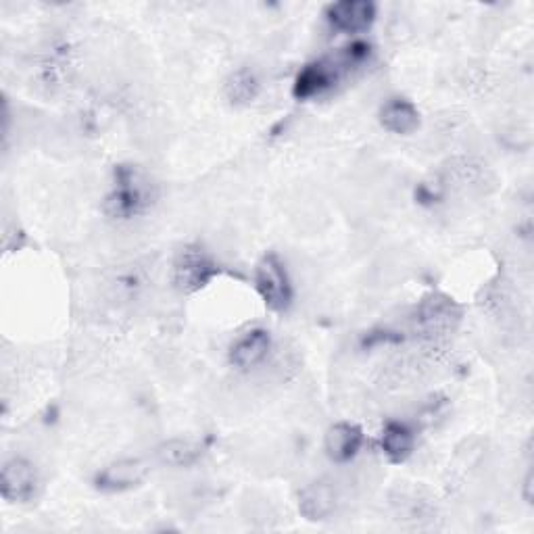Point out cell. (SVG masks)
<instances>
[{
  "instance_id": "1",
  "label": "cell",
  "mask_w": 534,
  "mask_h": 534,
  "mask_svg": "<svg viewBox=\"0 0 534 534\" xmlns=\"http://www.w3.org/2000/svg\"><path fill=\"white\" fill-rule=\"evenodd\" d=\"M255 286L265 307L274 313H284L293 305V284L280 257L265 255L255 270Z\"/></svg>"
},
{
  "instance_id": "2",
  "label": "cell",
  "mask_w": 534,
  "mask_h": 534,
  "mask_svg": "<svg viewBox=\"0 0 534 534\" xmlns=\"http://www.w3.org/2000/svg\"><path fill=\"white\" fill-rule=\"evenodd\" d=\"M217 274H220V265L199 245L184 247L176 257L174 284L184 295L205 288Z\"/></svg>"
},
{
  "instance_id": "3",
  "label": "cell",
  "mask_w": 534,
  "mask_h": 534,
  "mask_svg": "<svg viewBox=\"0 0 534 534\" xmlns=\"http://www.w3.org/2000/svg\"><path fill=\"white\" fill-rule=\"evenodd\" d=\"M151 203V190L132 167H119L115 172V186L107 207L115 217H134L142 213Z\"/></svg>"
},
{
  "instance_id": "4",
  "label": "cell",
  "mask_w": 534,
  "mask_h": 534,
  "mask_svg": "<svg viewBox=\"0 0 534 534\" xmlns=\"http://www.w3.org/2000/svg\"><path fill=\"white\" fill-rule=\"evenodd\" d=\"M3 499L9 503H28L38 491V472L36 466L26 457H11L3 466Z\"/></svg>"
},
{
  "instance_id": "5",
  "label": "cell",
  "mask_w": 534,
  "mask_h": 534,
  "mask_svg": "<svg viewBox=\"0 0 534 534\" xmlns=\"http://www.w3.org/2000/svg\"><path fill=\"white\" fill-rule=\"evenodd\" d=\"M326 17L330 26L345 34H361L376 21V5L372 0H341L328 7Z\"/></svg>"
},
{
  "instance_id": "6",
  "label": "cell",
  "mask_w": 534,
  "mask_h": 534,
  "mask_svg": "<svg viewBox=\"0 0 534 534\" xmlns=\"http://www.w3.org/2000/svg\"><path fill=\"white\" fill-rule=\"evenodd\" d=\"M147 476L149 466L142 459H119L96 474L94 484L105 493H124L138 487Z\"/></svg>"
},
{
  "instance_id": "7",
  "label": "cell",
  "mask_w": 534,
  "mask_h": 534,
  "mask_svg": "<svg viewBox=\"0 0 534 534\" xmlns=\"http://www.w3.org/2000/svg\"><path fill=\"white\" fill-rule=\"evenodd\" d=\"M363 445V430L351 422H338L328 428L324 449L334 464H349Z\"/></svg>"
},
{
  "instance_id": "8",
  "label": "cell",
  "mask_w": 534,
  "mask_h": 534,
  "mask_svg": "<svg viewBox=\"0 0 534 534\" xmlns=\"http://www.w3.org/2000/svg\"><path fill=\"white\" fill-rule=\"evenodd\" d=\"M272 347V336L263 328H253L242 334L230 349L232 366L240 370H251L267 357Z\"/></svg>"
},
{
  "instance_id": "9",
  "label": "cell",
  "mask_w": 534,
  "mask_h": 534,
  "mask_svg": "<svg viewBox=\"0 0 534 534\" xmlns=\"http://www.w3.org/2000/svg\"><path fill=\"white\" fill-rule=\"evenodd\" d=\"M336 80H338V67L334 63H326V61L311 63L305 69H301V74L295 80L293 94L297 96V99L307 101V99H313V96L330 90Z\"/></svg>"
},
{
  "instance_id": "10",
  "label": "cell",
  "mask_w": 534,
  "mask_h": 534,
  "mask_svg": "<svg viewBox=\"0 0 534 534\" xmlns=\"http://www.w3.org/2000/svg\"><path fill=\"white\" fill-rule=\"evenodd\" d=\"M380 124L386 132L409 136L420 128V111L407 99L386 101L378 113Z\"/></svg>"
},
{
  "instance_id": "11",
  "label": "cell",
  "mask_w": 534,
  "mask_h": 534,
  "mask_svg": "<svg viewBox=\"0 0 534 534\" xmlns=\"http://www.w3.org/2000/svg\"><path fill=\"white\" fill-rule=\"evenodd\" d=\"M334 507H336V495L334 489L326 482L309 484L299 497V512L311 522L328 520L334 512Z\"/></svg>"
},
{
  "instance_id": "12",
  "label": "cell",
  "mask_w": 534,
  "mask_h": 534,
  "mask_svg": "<svg viewBox=\"0 0 534 534\" xmlns=\"http://www.w3.org/2000/svg\"><path fill=\"white\" fill-rule=\"evenodd\" d=\"M382 453L391 464H403L414 453L416 436L401 422H388L382 430Z\"/></svg>"
},
{
  "instance_id": "13",
  "label": "cell",
  "mask_w": 534,
  "mask_h": 534,
  "mask_svg": "<svg viewBox=\"0 0 534 534\" xmlns=\"http://www.w3.org/2000/svg\"><path fill=\"white\" fill-rule=\"evenodd\" d=\"M205 447L201 441L192 439H172L159 447L157 455L163 464L176 466V468H188L194 466L203 457Z\"/></svg>"
},
{
  "instance_id": "14",
  "label": "cell",
  "mask_w": 534,
  "mask_h": 534,
  "mask_svg": "<svg viewBox=\"0 0 534 534\" xmlns=\"http://www.w3.org/2000/svg\"><path fill=\"white\" fill-rule=\"evenodd\" d=\"M226 94L234 105L253 103L259 94V82H257L253 71L238 69L236 74H232V78L226 84Z\"/></svg>"
},
{
  "instance_id": "15",
  "label": "cell",
  "mask_w": 534,
  "mask_h": 534,
  "mask_svg": "<svg viewBox=\"0 0 534 534\" xmlns=\"http://www.w3.org/2000/svg\"><path fill=\"white\" fill-rule=\"evenodd\" d=\"M453 318L457 320V315L453 313V305L447 299H441V297H436V299L424 303L422 313H420V322L428 330L449 328Z\"/></svg>"
}]
</instances>
